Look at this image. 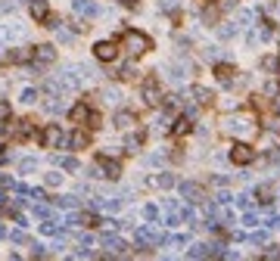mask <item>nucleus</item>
I'll list each match as a JSON object with an SVG mask.
<instances>
[{
	"instance_id": "f257e3e1",
	"label": "nucleus",
	"mask_w": 280,
	"mask_h": 261,
	"mask_svg": "<svg viewBox=\"0 0 280 261\" xmlns=\"http://www.w3.org/2000/svg\"><path fill=\"white\" fill-rule=\"evenodd\" d=\"M119 44L131 53V56H143V53H149L153 50V41L143 34V31H134V28H128L122 37H119Z\"/></svg>"
},
{
	"instance_id": "4be33fe9",
	"label": "nucleus",
	"mask_w": 280,
	"mask_h": 261,
	"mask_svg": "<svg viewBox=\"0 0 280 261\" xmlns=\"http://www.w3.org/2000/svg\"><path fill=\"white\" fill-rule=\"evenodd\" d=\"M56 205H60V209H75L78 199H75V196H56Z\"/></svg>"
},
{
	"instance_id": "a211bd4d",
	"label": "nucleus",
	"mask_w": 280,
	"mask_h": 261,
	"mask_svg": "<svg viewBox=\"0 0 280 261\" xmlns=\"http://www.w3.org/2000/svg\"><path fill=\"white\" fill-rule=\"evenodd\" d=\"M131 124H137L134 112H116V127H131Z\"/></svg>"
},
{
	"instance_id": "4468645a",
	"label": "nucleus",
	"mask_w": 280,
	"mask_h": 261,
	"mask_svg": "<svg viewBox=\"0 0 280 261\" xmlns=\"http://www.w3.org/2000/svg\"><path fill=\"white\" fill-rule=\"evenodd\" d=\"M190 93L196 97V103H199V106H212V103H215V93H212V90H205V87H199V84H196V87H190Z\"/></svg>"
},
{
	"instance_id": "ea45409f",
	"label": "nucleus",
	"mask_w": 280,
	"mask_h": 261,
	"mask_svg": "<svg viewBox=\"0 0 280 261\" xmlns=\"http://www.w3.org/2000/svg\"><path fill=\"white\" fill-rule=\"evenodd\" d=\"M0 186H13V180H10L7 174H0Z\"/></svg>"
},
{
	"instance_id": "58836bf2",
	"label": "nucleus",
	"mask_w": 280,
	"mask_h": 261,
	"mask_svg": "<svg viewBox=\"0 0 280 261\" xmlns=\"http://www.w3.org/2000/svg\"><path fill=\"white\" fill-rule=\"evenodd\" d=\"M261 66H265V69H268V72H274V69H277V66H280V59H265V62H261Z\"/></svg>"
},
{
	"instance_id": "7ed1b4c3",
	"label": "nucleus",
	"mask_w": 280,
	"mask_h": 261,
	"mask_svg": "<svg viewBox=\"0 0 280 261\" xmlns=\"http://www.w3.org/2000/svg\"><path fill=\"white\" fill-rule=\"evenodd\" d=\"M56 62V47L53 44H41V47H31V66L34 69H47Z\"/></svg>"
},
{
	"instance_id": "f704fd0d",
	"label": "nucleus",
	"mask_w": 280,
	"mask_h": 261,
	"mask_svg": "<svg viewBox=\"0 0 280 261\" xmlns=\"http://www.w3.org/2000/svg\"><path fill=\"white\" fill-rule=\"evenodd\" d=\"M143 215H146V218H149V221H153V218H156V215H159V209H156V205H146V209H143Z\"/></svg>"
},
{
	"instance_id": "1a4fd4ad",
	"label": "nucleus",
	"mask_w": 280,
	"mask_h": 261,
	"mask_svg": "<svg viewBox=\"0 0 280 261\" xmlns=\"http://www.w3.org/2000/svg\"><path fill=\"white\" fill-rule=\"evenodd\" d=\"M87 115H90V100H84V103H78V106L69 109V118H72L75 124H87Z\"/></svg>"
},
{
	"instance_id": "79ce46f5",
	"label": "nucleus",
	"mask_w": 280,
	"mask_h": 261,
	"mask_svg": "<svg viewBox=\"0 0 280 261\" xmlns=\"http://www.w3.org/2000/svg\"><path fill=\"white\" fill-rule=\"evenodd\" d=\"M162 10H175V0H162Z\"/></svg>"
},
{
	"instance_id": "e433bc0d",
	"label": "nucleus",
	"mask_w": 280,
	"mask_h": 261,
	"mask_svg": "<svg viewBox=\"0 0 280 261\" xmlns=\"http://www.w3.org/2000/svg\"><path fill=\"white\" fill-rule=\"evenodd\" d=\"M81 224H84V227H97V224H100V221H97V218H93V215H84V221H81Z\"/></svg>"
},
{
	"instance_id": "bb28decb",
	"label": "nucleus",
	"mask_w": 280,
	"mask_h": 261,
	"mask_svg": "<svg viewBox=\"0 0 280 261\" xmlns=\"http://www.w3.org/2000/svg\"><path fill=\"white\" fill-rule=\"evenodd\" d=\"M44 183H47V186H60V183H63V174H60V171H50V174L44 177Z\"/></svg>"
},
{
	"instance_id": "b1692460",
	"label": "nucleus",
	"mask_w": 280,
	"mask_h": 261,
	"mask_svg": "<svg viewBox=\"0 0 280 261\" xmlns=\"http://www.w3.org/2000/svg\"><path fill=\"white\" fill-rule=\"evenodd\" d=\"M153 183H156V186H165V190H168V186H175V177H172V174H159V177H153Z\"/></svg>"
},
{
	"instance_id": "2eb2a0df",
	"label": "nucleus",
	"mask_w": 280,
	"mask_h": 261,
	"mask_svg": "<svg viewBox=\"0 0 280 261\" xmlns=\"http://www.w3.org/2000/svg\"><path fill=\"white\" fill-rule=\"evenodd\" d=\"M234 75H237V72H234V66H228V62H218V66H215V78L224 81V84H231Z\"/></svg>"
},
{
	"instance_id": "6e6552de",
	"label": "nucleus",
	"mask_w": 280,
	"mask_h": 261,
	"mask_svg": "<svg viewBox=\"0 0 280 261\" xmlns=\"http://www.w3.org/2000/svg\"><path fill=\"white\" fill-rule=\"evenodd\" d=\"M10 134H13L19 143H22V140H28V137L34 134V121H31V118H22V121H16V124L10 127Z\"/></svg>"
},
{
	"instance_id": "cd10ccee",
	"label": "nucleus",
	"mask_w": 280,
	"mask_h": 261,
	"mask_svg": "<svg viewBox=\"0 0 280 261\" xmlns=\"http://www.w3.org/2000/svg\"><path fill=\"white\" fill-rule=\"evenodd\" d=\"M22 103H37V90L34 87H25L22 90Z\"/></svg>"
},
{
	"instance_id": "c9c22d12",
	"label": "nucleus",
	"mask_w": 280,
	"mask_h": 261,
	"mask_svg": "<svg viewBox=\"0 0 280 261\" xmlns=\"http://www.w3.org/2000/svg\"><path fill=\"white\" fill-rule=\"evenodd\" d=\"M202 19H205V22H215V19H218V10H205Z\"/></svg>"
},
{
	"instance_id": "6ab92c4d",
	"label": "nucleus",
	"mask_w": 280,
	"mask_h": 261,
	"mask_svg": "<svg viewBox=\"0 0 280 261\" xmlns=\"http://www.w3.org/2000/svg\"><path fill=\"white\" fill-rule=\"evenodd\" d=\"M140 146H143V134H131V137L125 140V153H137Z\"/></svg>"
},
{
	"instance_id": "c85d7f7f",
	"label": "nucleus",
	"mask_w": 280,
	"mask_h": 261,
	"mask_svg": "<svg viewBox=\"0 0 280 261\" xmlns=\"http://www.w3.org/2000/svg\"><path fill=\"white\" fill-rule=\"evenodd\" d=\"M87 127H90V130H97V127H100V112H93V109H90V115H87Z\"/></svg>"
},
{
	"instance_id": "39448f33",
	"label": "nucleus",
	"mask_w": 280,
	"mask_h": 261,
	"mask_svg": "<svg viewBox=\"0 0 280 261\" xmlns=\"http://www.w3.org/2000/svg\"><path fill=\"white\" fill-rule=\"evenodd\" d=\"M252 159H255V149L249 143H234L231 146V162L234 165H249Z\"/></svg>"
},
{
	"instance_id": "72a5a7b5",
	"label": "nucleus",
	"mask_w": 280,
	"mask_h": 261,
	"mask_svg": "<svg viewBox=\"0 0 280 261\" xmlns=\"http://www.w3.org/2000/svg\"><path fill=\"white\" fill-rule=\"evenodd\" d=\"M103 100L116 106V103H119V90H106V93H103Z\"/></svg>"
},
{
	"instance_id": "5701e85b",
	"label": "nucleus",
	"mask_w": 280,
	"mask_h": 261,
	"mask_svg": "<svg viewBox=\"0 0 280 261\" xmlns=\"http://www.w3.org/2000/svg\"><path fill=\"white\" fill-rule=\"evenodd\" d=\"M10 115H13L10 103H7V100H0V124H7V121H10Z\"/></svg>"
},
{
	"instance_id": "f8f14e48",
	"label": "nucleus",
	"mask_w": 280,
	"mask_h": 261,
	"mask_svg": "<svg viewBox=\"0 0 280 261\" xmlns=\"http://www.w3.org/2000/svg\"><path fill=\"white\" fill-rule=\"evenodd\" d=\"M66 143H69L72 149H87V146H90V134H87V130H75L72 137H66ZM66 143H63V146H66Z\"/></svg>"
},
{
	"instance_id": "7c9ffc66",
	"label": "nucleus",
	"mask_w": 280,
	"mask_h": 261,
	"mask_svg": "<svg viewBox=\"0 0 280 261\" xmlns=\"http://www.w3.org/2000/svg\"><path fill=\"white\" fill-rule=\"evenodd\" d=\"M44 106H47V112H60V109H63V103L56 100V97H50V100H47Z\"/></svg>"
},
{
	"instance_id": "4c0bfd02",
	"label": "nucleus",
	"mask_w": 280,
	"mask_h": 261,
	"mask_svg": "<svg viewBox=\"0 0 280 261\" xmlns=\"http://www.w3.org/2000/svg\"><path fill=\"white\" fill-rule=\"evenodd\" d=\"M13 242H19V246H22V242H28V236H25L22 230H16V233H13Z\"/></svg>"
},
{
	"instance_id": "f03ea898",
	"label": "nucleus",
	"mask_w": 280,
	"mask_h": 261,
	"mask_svg": "<svg viewBox=\"0 0 280 261\" xmlns=\"http://www.w3.org/2000/svg\"><path fill=\"white\" fill-rule=\"evenodd\" d=\"M37 143H41L44 149H56V146H63V143H66L63 127H60V124H47L41 134H37Z\"/></svg>"
},
{
	"instance_id": "423d86ee",
	"label": "nucleus",
	"mask_w": 280,
	"mask_h": 261,
	"mask_svg": "<svg viewBox=\"0 0 280 261\" xmlns=\"http://www.w3.org/2000/svg\"><path fill=\"white\" fill-rule=\"evenodd\" d=\"M97 168H100V177H112V180H116L122 174V165L112 159V156H106V153L97 156Z\"/></svg>"
},
{
	"instance_id": "9b49d317",
	"label": "nucleus",
	"mask_w": 280,
	"mask_h": 261,
	"mask_svg": "<svg viewBox=\"0 0 280 261\" xmlns=\"http://www.w3.org/2000/svg\"><path fill=\"white\" fill-rule=\"evenodd\" d=\"M181 193H184V199H190V202H202L205 199V190L199 183H181Z\"/></svg>"
},
{
	"instance_id": "473e14b6",
	"label": "nucleus",
	"mask_w": 280,
	"mask_h": 261,
	"mask_svg": "<svg viewBox=\"0 0 280 261\" xmlns=\"http://www.w3.org/2000/svg\"><path fill=\"white\" fill-rule=\"evenodd\" d=\"M19 168H22V171H34L37 162H34V159H22V162H19Z\"/></svg>"
},
{
	"instance_id": "aec40b11",
	"label": "nucleus",
	"mask_w": 280,
	"mask_h": 261,
	"mask_svg": "<svg viewBox=\"0 0 280 261\" xmlns=\"http://www.w3.org/2000/svg\"><path fill=\"white\" fill-rule=\"evenodd\" d=\"M112 78H122V81H131V78H137V69L134 66H125V69H119Z\"/></svg>"
},
{
	"instance_id": "a878e982",
	"label": "nucleus",
	"mask_w": 280,
	"mask_h": 261,
	"mask_svg": "<svg viewBox=\"0 0 280 261\" xmlns=\"http://www.w3.org/2000/svg\"><path fill=\"white\" fill-rule=\"evenodd\" d=\"M41 233H50V236H56V233H63V230H60V224H53V221L47 218V224H41Z\"/></svg>"
},
{
	"instance_id": "a19ab883",
	"label": "nucleus",
	"mask_w": 280,
	"mask_h": 261,
	"mask_svg": "<svg viewBox=\"0 0 280 261\" xmlns=\"http://www.w3.org/2000/svg\"><path fill=\"white\" fill-rule=\"evenodd\" d=\"M122 4H125V7H131V10H134V7H140V0H122Z\"/></svg>"
},
{
	"instance_id": "f3484780",
	"label": "nucleus",
	"mask_w": 280,
	"mask_h": 261,
	"mask_svg": "<svg viewBox=\"0 0 280 261\" xmlns=\"http://www.w3.org/2000/svg\"><path fill=\"white\" fill-rule=\"evenodd\" d=\"M100 242H103V246H106V249H112V252H116V255H122V252L128 249V246H125V242H122L119 236H109V233H106V236H103Z\"/></svg>"
},
{
	"instance_id": "20e7f679",
	"label": "nucleus",
	"mask_w": 280,
	"mask_h": 261,
	"mask_svg": "<svg viewBox=\"0 0 280 261\" xmlns=\"http://www.w3.org/2000/svg\"><path fill=\"white\" fill-rule=\"evenodd\" d=\"M143 103H146L149 109H156V106L162 103V87H159V78H156V75H146V78H143Z\"/></svg>"
},
{
	"instance_id": "0eeeda50",
	"label": "nucleus",
	"mask_w": 280,
	"mask_h": 261,
	"mask_svg": "<svg viewBox=\"0 0 280 261\" xmlns=\"http://www.w3.org/2000/svg\"><path fill=\"white\" fill-rule=\"evenodd\" d=\"M93 56H97L100 62H116V56H119L116 41H100V44H93Z\"/></svg>"
},
{
	"instance_id": "2f4dec72",
	"label": "nucleus",
	"mask_w": 280,
	"mask_h": 261,
	"mask_svg": "<svg viewBox=\"0 0 280 261\" xmlns=\"http://www.w3.org/2000/svg\"><path fill=\"white\" fill-rule=\"evenodd\" d=\"M34 215H37V218H44V221H47V218H50L53 212L47 209V205H34Z\"/></svg>"
},
{
	"instance_id": "412c9836",
	"label": "nucleus",
	"mask_w": 280,
	"mask_h": 261,
	"mask_svg": "<svg viewBox=\"0 0 280 261\" xmlns=\"http://www.w3.org/2000/svg\"><path fill=\"white\" fill-rule=\"evenodd\" d=\"M56 165H63L66 171H78V162H75L72 156H69V159H66V156H56Z\"/></svg>"
},
{
	"instance_id": "dca6fc26",
	"label": "nucleus",
	"mask_w": 280,
	"mask_h": 261,
	"mask_svg": "<svg viewBox=\"0 0 280 261\" xmlns=\"http://www.w3.org/2000/svg\"><path fill=\"white\" fill-rule=\"evenodd\" d=\"M190 127H193L190 115H181V118L175 121V127H172V134H175V137H184V134H190Z\"/></svg>"
},
{
	"instance_id": "393cba45",
	"label": "nucleus",
	"mask_w": 280,
	"mask_h": 261,
	"mask_svg": "<svg viewBox=\"0 0 280 261\" xmlns=\"http://www.w3.org/2000/svg\"><path fill=\"white\" fill-rule=\"evenodd\" d=\"M274 186H258V202H274Z\"/></svg>"
},
{
	"instance_id": "ddd939ff",
	"label": "nucleus",
	"mask_w": 280,
	"mask_h": 261,
	"mask_svg": "<svg viewBox=\"0 0 280 261\" xmlns=\"http://www.w3.org/2000/svg\"><path fill=\"white\" fill-rule=\"evenodd\" d=\"M31 16L37 19V22H47V19H50V7H47V0H31Z\"/></svg>"
},
{
	"instance_id": "c756f323",
	"label": "nucleus",
	"mask_w": 280,
	"mask_h": 261,
	"mask_svg": "<svg viewBox=\"0 0 280 261\" xmlns=\"http://www.w3.org/2000/svg\"><path fill=\"white\" fill-rule=\"evenodd\" d=\"M56 34H60V41H63V44H72V41H75V34H72V31H66V28H60V25H56Z\"/></svg>"
},
{
	"instance_id": "37998d69",
	"label": "nucleus",
	"mask_w": 280,
	"mask_h": 261,
	"mask_svg": "<svg viewBox=\"0 0 280 261\" xmlns=\"http://www.w3.org/2000/svg\"><path fill=\"white\" fill-rule=\"evenodd\" d=\"M0 236H7V227H0Z\"/></svg>"
},
{
	"instance_id": "9d476101",
	"label": "nucleus",
	"mask_w": 280,
	"mask_h": 261,
	"mask_svg": "<svg viewBox=\"0 0 280 261\" xmlns=\"http://www.w3.org/2000/svg\"><path fill=\"white\" fill-rule=\"evenodd\" d=\"M72 10L78 13V16H84V19H93L100 10H97V4L93 0H72Z\"/></svg>"
}]
</instances>
